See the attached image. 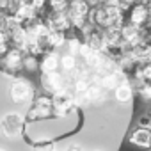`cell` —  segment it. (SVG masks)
<instances>
[{
    "mask_svg": "<svg viewBox=\"0 0 151 151\" xmlns=\"http://www.w3.org/2000/svg\"><path fill=\"white\" fill-rule=\"evenodd\" d=\"M25 117L18 112H9L0 119V135L4 139H22L25 135Z\"/></svg>",
    "mask_w": 151,
    "mask_h": 151,
    "instance_id": "1",
    "label": "cell"
},
{
    "mask_svg": "<svg viewBox=\"0 0 151 151\" xmlns=\"http://www.w3.org/2000/svg\"><path fill=\"white\" fill-rule=\"evenodd\" d=\"M41 86H43V89L50 96L71 91V80H69V77H66L62 71L41 73Z\"/></svg>",
    "mask_w": 151,
    "mask_h": 151,
    "instance_id": "2",
    "label": "cell"
},
{
    "mask_svg": "<svg viewBox=\"0 0 151 151\" xmlns=\"http://www.w3.org/2000/svg\"><path fill=\"white\" fill-rule=\"evenodd\" d=\"M53 117V109H52V96L50 94H41L36 96L34 101L29 107V112L25 116V121H45Z\"/></svg>",
    "mask_w": 151,
    "mask_h": 151,
    "instance_id": "3",
    "label": "cell"
},
{
    "mask_svg": "<svg viewBox=\"0 0 151 151\" xmlns=\"http://www.w3.org/2000/svg\"><path fill=\"white\" fill-rule=\"evenodd\" d=\"M9 98L13 103L16 105H27V103H32L34 98H36V91L32 87V84L25 78H20L16 77L9 87Z\"/></svg>",
    "mask_w": 151,
    "mask_h": 151,
    "instance_id": "4",
    "label": "cell"
},
{
    "mask_svg": "<svg viewBox=\"0 0 151 151\" xmlns=\"http://www.w3.org/2000/svg\"><path fill=\"white\" fill-rule=\"evenodd\" d=\"M23 52L22 50H18V48H9L4 55H2V68H4V71H7L9 75H14L16 77V73L23 68Z\"/></svg>",
    "mask_w": 151,
    "mask_h": 151,
    "instance_id": "5",
    "label": "cell"
},
{
    "mask_svg": "<svg viewBox=\"0 0 151 151\" xmlns=\"http://www.w3.org/2000/svg\"><path fill=\"white\" fill-rule=\"evenodd\" d=\"M124 16H126V23H130V25H133L137 29H142L151 14L146 11V7L142 4H133Z\"/></svg>",
    "mask_w": 151,
    "mask_h": 151,
    "instance_id": "6",
    "label": "cell"
},
{
    "mask_svg": "<svg viewBox=\"0 0 151 151\" xmlns=\"http://www.w3.org/2000/svg\"><path fill=\"white\" fill-rule=\"evenodd\" d=\"M128 142L133 144V146H137V147H142V149H151L147 128H139V126H135V128L128 133Z\"/></svg>",
    "mask_w": 151,
    "mask_h": 151,
    "instance_id": "7",
    "label": "cell"
},
{
    "mask_svg": "<svg viewBox=\"0 0 151 151\" xmlns=\"http://www.w3.org/2000/svg\"><path fill=\"white\" fill-rule=\"evenodd\" d=\"M112 93H114V100H116L117 103H121V105H128V103L133 100V96H135V91H133L132 80H128V82L117 86Z\"/></svg>",
    "mask_w": 151,
    "mask_h": 151,
    "instance_id": "8",
    "label": "cell"
},
{
    "mask_svg": "<svg viewBox=\"0 0 151 151\" xmlns=\"http://www.w3.org/2000/svg\"><path fill=\"white\" fill-rule=\"evenodd\" d=\"M59 53L55 50L52 52H46L45 55H41V60H39V69L41 73H52V71H59Z\"/></svg>",
    "mask_w": 151,
    "mask_h": 151,
    "instance_id": "9",
    "label": "cell"
},
{
    "mask_svg": "<svg viewBox=\"0 0 151 151\" xmlns=\"http://www.w3.org/2000/svg\"><path fill=\"white\" fill-rule=\"evenodd\" d=\"M78 57H75V55H71V53H62L60 57H59V69H62V73L66 75V77H69V75H73L75 73V69L78 68Z\"/></svg>",
    "mask_w": 151,
    "mask_h": 151,
    "instance_id": "10",
    "label": "cell"
},
{
    "mask_svg": "<svg viewBox=\"0 0 151 151\" xmlns=\"http://www.w3.org/2000/svg\"><path fill=\"white\" fill-rule=\"evenodd\" d=\"M46 43H48V48L50 50H59L66 45V34L64 32H53L50 30V34L46 36Z\"/></svg>",
    "mask_w": 151,
    "mask_h": 151,
    "instance_id": "11",
    "label": "cell"
},
{
    "mask_svg": "<svg viewBox=\"0 0 151 151\" xmlns=\"http://www.w3.org/2000/svg\"><path fill=\"white\" fill-rule=\"evenodd\" d=\"M133 86V91L139 94V98L146 103L151 105V84H137V82H132Z\"/></svg>",
    "mask_w": 151,
    "mask_h": 151,
    "instance_id": "12",
    "label": "cell"
},
{
    "mask_svg": "<svg viewBox=\"0 0 151 151\" xmlns=\"http://www.w3.org/2000/svg\"><path fill=\"white\" fill-rule=\"evenodd\" d=\"M69 0H46V9L50 13H68Z\"/></svg>",
    "mask_w": 151,
    "mask_h": 151,
    "instance_id": "13",
    "label": "cell"
},
{
    "mask_svg": "<svg viewBox=\"0 0 151 151\" xmlns=\"http://www.w3.org/2000/svg\"><path fill=\"white\" fill-rule=\"evenodd\" d=\"M23 68H25L27 71H36V69L39 68V60H37V57L25 53V55H23Z\"/></svg>",
    "mask_w": 151,
    "mask_h": 151,
    "instance_id": "14",
    "label": "cell"
},
{
    "mask_svg": "<svg viewBox=\"0 0 151 151\" xmlns=\"http://www.w3.org/2000/svg\"><path fill=\"white\" fill-rule=\"evenodd\" d=\"M14 7H16L14 0H0V11H2L4 14H13Z\"/></svg>",
    "mask_w": 151,
    "mask_h": 151,
    "instance_id": "15",
    "label": "cell"
},
{
    "mask_svg": "<svg viewBox=\"0 0 151 151\" xmlns=\"http://www.w3.org/2000/svg\"><path fill=\"white\" fill-rule=\"evenodd\" d=\"M137 126H139V128H149V126H151V117H149L147 114L139 116V117H137Z\"/></svg>",
    "mask_w": 151,
    "mask_h": 151,
    "instance_id": "16",
    "label": "cell"
},
{
    "mask_svg": "<svg viewBox=\"0 0 151 151\" xmlns=\"http://www.w3.org/2000/svg\"><path fill=\"white\" fill-rule=\"evenodd\" d=\"M66 151H86V147L80 146V144H69V146L66 147Z\"/></svg>",
    "mask_w": 151,
    "mask_h": 151,
    "instance_id": "17",
    "label": "cell"
},
{
    "mask_svg": "<svg viewBox=\"0 0 151 151\" xmlns=\"http://www.w3.org/2000/svg\"><path fill=\"white\" fill-rule=\"evenodd\" d=\"M140 4H142V6L146 7V11H147V13L151 14V0H142V2H140Z\"/></svg>",
    "mask_w": 151,
    "mask_h": 151,
    "instance_id": "18",
    "label": "cell"
},
{
    "mask_svg": "<svg viewBox=\"0 0 151 151\" xmlns=\"http://www.w3.org/2000/svg\"><path fill=\"white\" fill-rule=\"evenodd\" d=\"M147 133H149V142H151V126L147 128Z\"/></svg>",
    "mask_w": 151,
    "mask_h": 151,
    "instance_id": "19",
    "label": "cell"
},
{
    "mask_svg": "<svg viewBox=\"0 0 151 151\" xmlns=\"http://www.w3.org/2000/svg\"><path fill=\"white\" fill-rule=\"evenodd\" d=\"M147 116H149V117H151V105H149V112H147Z\"/></svg>",
    "mask_w": 151,
    "mask_h": 151,
    "instance_id": "20",
    "label": "cell"
},
{
    "mask_svg": "<svg viewBox=\"0 0 151 151\" xmlns=\"http://www.w3.org/2000/svg\"><path fill=\"white\" fill-rule=\"evenodd\" d=\"M94 151H103V149H94Z\"/></svg>",
    "mask_w": 151,
    "mask_h": 151,
    "instance_id": "21",
    "label": "cell"
},
{
    "mask_svg": "<svg viewBox=\"0 0 151 151\" xmlns=\"http://www.w3.org/2000/svg\"><path fill=\"white\" fill-rule=\"evenodd\" d=\"M0 151H4V149H0Z\"/></svg>",
    "mask_w": 151,
    "mask_h": 151,
    "instance_id": "22",
    "label": "cell"
},
{
    "mask_svg": "<svg viewBox=\"0 0 151 151\" xmlns=\"http://www.w3.org/2000/svg\"><path fill=\"white\" fill-rule=\"evenodd\" d=\"M133 2H135V0H133Z\"/></svg>",
    "mask_w": 151,
    "mask_h": 151,
    "instance_id": "23",
    "label": "cell"
}]
</instances>
